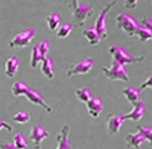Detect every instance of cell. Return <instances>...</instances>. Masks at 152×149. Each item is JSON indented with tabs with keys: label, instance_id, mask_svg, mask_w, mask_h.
Returning <instances> with one entry per match:
<instances>
[{
	"label": "cell",
	"instance_id": "1",
	"mask_svg": "<svg viewBox=\"0 0 152 149\" xmlns=\"http://www.w3.org/2000/svg\"><path fill=\"white\" fill-rule=\"evenodd\" d=\"M11 92L15 97L24 95L30 103L40 106L46 112L51 113L53 112V108L45 101L42 94L36 90L28 87L25 83L21 81H16L13 83L11 86Z\"/></svg>",
	"mask_w": 152,
	"mask_h": 149
},
{
	"label": "cell",
	"instance_id": "2",
	"mask_svg": "<svg viewBox=\"0 0 152 149\" xmlns=\"http://www.w3.org/2000/svg\"><path fill=\"white\" fill-rule=\"evenodd\" d=\"M109 53L112 56V59L117 63L125 65L129 64L140 63L145 59V56H135L130 54L125 47L118 45H113L109 48Z\"/></svg>",
	"mask_w": 152,
	"mask_h": 149
},
{
	"label": "cell",
	"instance_id": "3",
	"mask_svg": "<svg viewBox=\"0 0 152 149\" xmlns=\"http://www.w3.org/2000/svg\"><path fill=\"white\" fill-rule=\"evenodd\" d=\"M71 16L78 26H83L85 22L94 14V8L91 4H83L80 1L73 0L70 4Z\"/></svg>",
	"mask_w": 152,
	"mask_h": 149
},
{
	"label": "cell",
	"instance_id": "4",
	"mask_svg": "<svg viewBox=\"0 0 152 149\" xmlns=\"http://www.w3.org/2000/svg\"><path fill=\"white\" fill-rule=\"evenodd\" d=\"M117 3L118 2L116 0H114V1L108 3L107 4L101 9V11L99 12L98 17L95 20L94 27L96 29V31L98 32L101 41L105 40L108 38L109 34H108L107 30V16L108 14H110V10L115 6Z\"/></svg>",
	"mask_w": 152,
	"mask_h": 149
},
{
	"label": "cell",
	"instance_id": "5",
	"mask_svg": "<svg viewBox=\"0 0 152 149\" xmlns=\"http://www.w3.org/2000/svg\"><path fill=\"white\" fill-rule=\"evenodd\" d=\"M116 26L130 37H134L140 23L134 16L128 13H121L116 17Z\"/></svg>",
	"mask_w": 152,
	"mask_h": 149
},
{
	"label": "cell",
	"instance_id": "6",
	"mask_svg": "<svg viewBox=\"0 0 152 149\" xmlns=\"http://www.w3.org/2000/svg\"><path fill=\"white\" fill-rule=\"evenodd\" d=\"M102 71L107 79L110 81H120L128 82L130 77L127 72L125 65L117 63L116 61L112 59L111 66L102 67Z\"/></svg>",
	"mask_w": 152,
	"mask_h": 149
},
{
	"label": "cell",
	"instance_id": "7",
	"mask_svg": "<svg viewBox=\"0 0 152 149\" xmlns=\"http://www.w3.org/2000/svg\"><path fill=\"white\" fill-rule=\"evenodd\" d=\"M50 49V42L48 40L41 41L39 44L35 45L31 50L30 65L32 68H36L48 56Z\"/></svg>",
	"mask_w": 152,
	"mask_h": 149
},
{
	"label": "cell",
	"instance_id": "8",
	"mask_svg": "<svg viewBox=\"0 0 152 149\" xmlns=\"http://www.w3.org/2000/svg\"><path fill=\"white\" fill-rule=\"evenodd\" d=\"M36 36V31L34 29H27L17 34L9 41V46L10 48L23 49L30 45L31 41Z\"/></svg>",
	"mask_w": 152,
	"mask_h": 149
},
{
	"label": "cell",
	"instance_id": "9",
	"mask_svg": "<svg viewBox=\"0 0 152 149\" xmlns=\"http://www.w3.org/2000/svg\"><path fill=\"white\" fill-rule=\"evenodd\" d=\"M94 66V59L91 57H86L85 59L75 64L71 65L67 70V76L72 77L74 76L86 75L91 71Z\"/></svg>",
	"mask_w": 152,
	"mask_h": 149
},
{
	"label": "cell",
	"instance_id": "10",
	"mask_svg": "<svg viewBox=\"0 0 152 149\" xmlns=\"http://www.w3.org/2000/svg\"><path fill=\"white\" fill-rule=\"evenodd\" d=\"M125 121V114H108L106 117V127L109 134L110 136L118 134Z\"/></svg>",
	"mask_w": 152,
	"mask_h": 149
},
{
	"label": "cell",
	"instance_id": "11",
	"mask_svg": "<svg viewBox=\"0 0 152 149\" xmlns=\"http://www.w3.org/2000/svg\"><path fill=\"white\" fill-rule=\"evenodd\" d=\"M49 136V132L45 127L39 125H34L29 133V139L35 147H40L41 143Z\"/></svg>",
	"mask_w": 152,
	"mask_h": 149
},
{
	"label": "cell",
	"instance_id": "12",
	"mask_svg": "<svg viewBox=\"0 0 152 149\" xmlns=\"http://www.w3.org/2000/svg\"><path fill=\"white\" fill-rule=\"evenodd\" d=\"M70 129L68 125H64L61 127L58 134L56 136V149H72L70 140H69Z\"/></svg>",
	"mask_w": 152,
	"mask_h": 149
},
{
	"label": "cell",
	"instance_id": "13",
	"mask_svg": "<svg viewBox=\"0 0 152 149\" xmlns=\"http://www.w3.org/2000/svg\"><path fill=\"white\" fill-rule=\"evenodd\" d=\"M88 113L93 118H98L104 109V103L100 97H91V99L85 103Z\"/></svg>",
	"mask_w": 152,
	"mask_h": 149
},
{
	"label": "cell",
	"instance_id": "14",
	"mask_svg": "<svg viewBox=\"0 0 152 149\" xmlns=\"http://www.w3.org/2000/svg\"><path fill=\"white\" fill-rule=\"evenodd\" d=\"M145 104L143 101H140L136 104L133 106L132 111L127 114H125V120H130L133 122L140 121L145 116Z\"/></svg>",
	"mask_w": 152,
	"mask_h": 149
},
{
	"label": "cell",
	"instance_id": "15",
	"mask_svg": "<svg viewBox=\"0 0 152 149\" xmlns=\"http://www.w3.org/2000/svg\"><path fill=\"white\" fill-rule=\"evenodd\" d=\"M122 93L131 106H134L141 101L142 90L134 86H127L122 90Z\"/></svg>",
	"mask_w": 152,
	"mask_h": 149
},
{
	"label": "cell",
	"instance_id": "16",
	"mask_svg": "<svg viewBox=\"0 0 152 149\" xmlns=\"http://www.w3.org/2000/svg\"><path fill=\"white\" fill-rule=\"evenodd\" d=\"M145 142H146L145 138L144 137L143 134L139 131L134 133H129L125 138L127 148H133L134 149L140 148Z\"/></svg>",
	"mask_w": 152,
	"mask_h": 149
},
{
	"label": "cell",
	"instance_id": "17",
	"mask_svg": "<svg viewBox=\"0 0 152 149\" xmlns=\"http://www.w3.org/2000/svg\"><path fill=\"white\" fill-rule=\"evenodd\" d=\"M54 59H53L52 57H50V56H47V57L41 62V73H42L47 79H49V80H52V79H54Z\"/></svg>",
	"mask_w": 152,
	"mask_h": 149
},
{
	"label": "cell",
	"instance_id": "18",
	"mask_svg": "<svg viewBox=\"0 0 152 149\" xmlns=\"http://www.w3.org/2000/svg\"><path fill=\"white\" fill-rule=\"evenodd\" d=\"M18 67H19V61L18 58L14 55L9 57L5 62L4 73L6 76L9 78H13L15 76L18 71Z\"/></svg>",
	"mask_w": 152,
	"mask_h": 149
},
{
	"label": "cell",
	"instance_id": "19",
	"mask_svg": "<svg viewBox=\"0 0 152 149\" xmlns=\"http://www.w3.org/2000/svg\"><path fill=\"white\" fill-rule=\"evenodd\" d=\"M83 36L85 37L89 42V44L92 46L97 45L101 41L100 37L99 35L98 32L94 29V26H90L89 28H86L83 31Z\"/></svg>",
	"mask_w": 152,
	"mask_h": 149
},
{
	"label": "cell",
	"instance_id": "20",
	"mask_svg": "<svg viewBox=\"0 0 152 149\" xmlns=\"http://www.w3.org/2000/svg\"><path fill=\"white\" fill-rule=\"evenodd\" d=\"M134 36L138 37L140 41H141L142 43H146V42L152 40L151 31L149 29V28L142 23L140 24L138 29L135 32Z\"/></svg>",
	"mask_w": 152,
	"mask_h": 149
},
{
	"label": "cell",
	"instance_id": "21",
	"mask_svg": "<svg viewBox=\"0 0 152 149\" xmlns=\"http://www.w3.org/2000/svg\"><path fill=\"white\" fill-rule=\"evenodd\" d=\"M46 23L47 26L51 31H55L60 26V17L59 14L57 13H52V14L47 15L46 17Z\"/></svg>",
	"mask_w": 152,
	"mask_h": 149
},
{
	"label": "cell",
	"instance_id": "22",
	"mask_svg": "<svg viewBox=\"0 0 152 149\" xmlns=\"http://www.w3.org/2000/svg\"><path fill=\"white\" fill-rule=\"evenodd\" d=\"M75 96L80 101L86 103L91 99L92 95L89 87H82L75 90Z\"/></svg>",
	"mask_w": 152,
	"mask_h": 149
},
{
	"label": "cell",
	"instance_id": "23",
	"mask_svg": "<svg viewBox=\"0 0 152 149\" xmlns=\"http://www.w3.org/2000/svg\"><path fill=\"white\" fill-rule=\"evenodd\" d=\"M72 31V24L69 23H65L61 24L56 30V36L58 39H65L67 38Z\"/></svg>",
	"mask_w": 152,
	"mask_h": 149
},
{
	"label": "cell",
	"instance_id": "24",
	"mask_svg": "<svg viewBox=\"0 0 152 149\" xmlns=\"http://www.w3.org/2000/svg\"><path fill=\"white\" fill-rule=\"evenodd\" d=\"M12 119L14 122L18 124H26L30 121V114L28 112L20 111L16 114H14Z\"/></svg>",
	"mask_w": 152,
	"mask_h": 149
},
{
	"label": "cell",
	"instance_id": "25",
	"mask_svg": "<svg viewBox=\"0 0 152 149\" xmlns=\"http://www.w3.org/2000/svg\"><path fill=\"white\" fill-rule=\"evenodd\" d=\"M14 143L18 149H26L28 148V142L26 137L22 133H16L14 136Z\"/></svg>",
	"mask_w": 152,
	"mask_h": 149
},
{
	"label": "cell",
	"instance_id": "26",
	"mask_svg": "<svg viewBox=\"0 0 152 149\" xmlns=\"http://www.w3.org/2000/svg\"><path fill=\"white\" fill-rule=\"evenodd\" d=\"M137 131H140L143 134L145 141H147L150 145L152 147V126L145 127V126H140L137 127Z\"/></svg>",
	"mask_w": 152,
	"mask_h": 149
},
{
	"label": "cell",
	"instance_id": "27",
	"mask_svg": "<svg viewBox=\"0 0 152 149\" xmlns=\"http://www.w3.org/2000/svg\"><path fill=\"white\" fill-rule=\"evenodd\" d=\"M0 149H18L14 142H9L5 141H0Z\"/></svg>",
	"mask_w": 152,
	"mask_h": 149
},
{
	"label": "cell",
	"instance_id": "28",
	"mask_svg": "<svg viewBox=\"0 0 152 149\" xmlns=\"http://www.w3.org/2000/svg\"><path fill=\"white\" fill-rule=\"evenodd\" d=\"M146 88H151L152 89V75L148 77L147 79L144 82H142L140 86V89L141 90H145Z\"/></svg>",
	"mask_w": 152,
	"mask_h": 149
},
{
	"label": "cell",
	"instance_id": "29",
	"mask_svg": "<svg viewBox=\"0 0 152 149\" xmlns=\"http://www.w3.org/2000/svg\"><path fill=\"white\" fill-rule=\"evenodd\" d=\"M138 5V1L137 0H128V1H125L124 2V6L126 9H134Z\"/></svg>",
	"mask_w": 152,
	"mask_h": 149
},
{
	"label": "cell",
	"instance_id": "30",
	"mask_svg": "<svg viewBox=\"0 0 152 149\" xmlns=\"http://www.w3.org/2000/svg\"><path fill=\"white\" fill-rule=\"evenodd\" d=\"M3 129H5L8 131H13V127L7 122L0 119V131H2Z\"/></svg>",
	"mask_w": 152,
	"mask_h": 149
},
{
	"label": "cell",
	"instance_id": "31",
	"mask_svg": "<svg viewBox=\"0 0 152 149\" xmlns=\"http://www.w3.org/2000/svg\"><path fill=\"white\" fill-rule=\"evenodd\" d=\"M142 24L145 25L146 27L149 28V29L151 31L152 34V18H145L142 20Z\"/></svg>",
	"mask_w": 152,
	"mask_h": 149
},
{
	"label": "cell",
	"instance_id": "32",
	"mask_svg": "<svg viewBox=\"0 0 152 149\" xmlns=\"http://www.w3.org/2000/svg\"><path fill=\"white\" fill-rule=\"evenodd\" d=\"M34 149H41V147H34Z\"/></svg>",
	"mask_w": 152,
	"mask_h": 149
},
{
	"label": "cell",
	"instance_id": "33",
	"mask_svg": "<svg viewBox=\"0 0 152 149\" xmlns=\"http://www.w3.org/2000/svg\"><path fill=\"white\" fill-rule=\"evenodd\" d=\"M137 149H144V148H137Z\"/></svg>",
	"mask_w": 152,
	"mask_h": 149
}]
</instances>
